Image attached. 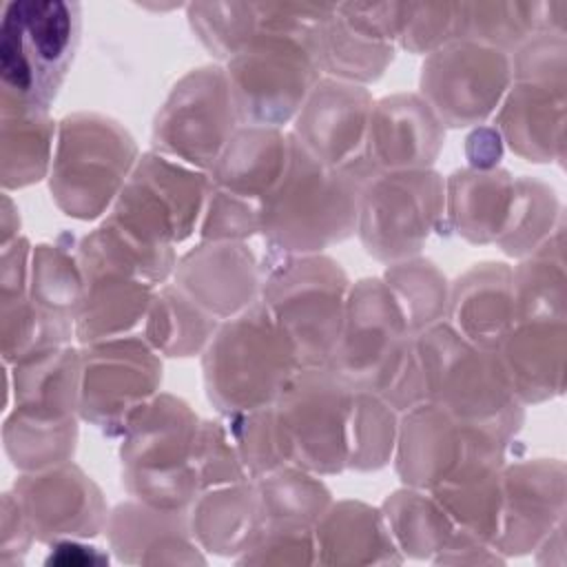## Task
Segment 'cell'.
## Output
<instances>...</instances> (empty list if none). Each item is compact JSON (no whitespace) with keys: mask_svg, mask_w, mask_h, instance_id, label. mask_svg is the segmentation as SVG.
Masks as SVG:
<instances>
[{"mask_svg":"<svg viewBox=\"0 0 567 567\" xmlns=\"http://www.w3.org/2000/svg\"><path fill=\"white\" fill-rule=\"evenodd\" d=\"M372 104L374 100L365 86L321 78L292 120L290 133L315 159L354 173Z\"/></svg>","mask_w":567,"mask_h":567,"instance_id":"obj_19","label":"cell"},{"mask_svg":"<svg viewBox=\"0 0 567 567\" xmlns=\"http://www.w3.org/2000/svg\"><path fill=\"white\" fill-rule=\"evenodd\" d=\"M188 525L202 549L215 554L246 551L261 527L255 483L248 478L199 492L188 507Z\"/></svg>","mask_w":567,"mask_h":567,"instance_id":"obj_33","label":"cell"},{"mask_svg":"<svg viewBox=\"0 0 567 567\" xmlns=\"http://www.w3.org/2000/svg\"><path fill=\"white\" fill-rule=\"evenodd\" d=\"M352 399L354 388L328 365L301 368L272 405L286 463L319 476L343 472Z\"/></svg>","mask_w":567,"mask_h":567,"instance_id":"obj_10","label":"cell"},{"mask_svg":"<svg viewBox=\"0 0 567 567\" xmlns=\"http://www.w3.org/2000/svg\"><path fill=\"white\" fill-rule=\"evenodd\" d=\"M503 153V140L496 128H478L467 137V157L472 168H496Z\"/></svg>","mask_w":567,"mask_h":567,"instance_id":"obj_50","label":"cell"},{"mask_svg":"<svg viewBox=\"0 0 567 567\" xmlns=\"http://www.w3.org/2000/svg\"><path fill=\"white\" fill-rule=\"evenodd\" d=\"M445 142V126L419 93H394L372 104L368 135L354 175L432 168Z\"/></svg>","mask_w":567,"mask_h":567,"instance_id":"obj_18","label":"cell"},{"mask_svg":"<svg viewBox=\"0 0 567 567\" xmlns=\"http://www.w3.org/2000/svg\"><path fill=\"white\" fill-rule=\"evenodd\" d=\"M239 124L275 126L297 117L321 80L308 38L261 29L224 66Z\"/></svg>","mask_w":567,"mask_h":567,"instance_id":"obj_9","label":"cell"},{"mask_svg":"<svg viewBox=\"0 0 567 567\" xmlns=\"http://www.w3.org/2000/svg\"><path fill=\"white\" fill-rule=\"evenodd\" d=\"M558 217V199L547 184L534 177H516L512 215L496 246L509 257H525L563 224H556Z\"/></svg>","mask_w":567,"mask_h":567,"instance_id":"obj_43","label":"cell"},{"mask_svg":"<svg viewBox=\"0 0 567 567\" xmlns=\"http://www.w3.org/2000/svg\"><path fill=\"white\" fill-rule=\"evenodd\" d=\"M193 465L199 492L248 481L226 421H199Z\"/></svg>","mask_w":567,"mask_h":567,"instance_id":"obj_46","label":"cell"},{"mask_svg":"<svg viewBox=\"0 0 567 567\" xmlns=\"http://www.w3.org/2000/svg\"><path fill=\"white\" fill-rule=\"evenodd\" d=\"M328 368L350 388L381 394L399 414L425 401L414 334L381 277L350 286L343 328Z\"/></svg>","mask_w":567,"mask_h":567,"instance_id":"obj_1","label":"cell"},{"mask_svg":"<svg viewBox=\"0 0 567 567\" xmlns=\"http://www.w3.org/2000/svg\"><path fill=\"white\" fill-rule=\"evenodd\" d=\"M31 252L33 248L24 237L13 239L2 248V275H0V303H11L29 297L31 279Z\"/></svg>","mask_w":567,"mask_h":567,"instance_id":"obj_49","label":"cell"},{"mask_svg":"<svg viewBox=\"0 0 567 567\" xmlns=\"http://www.w3.org/2000/svg\"><path fill=\"white\" fill-rule=\"evenodd\" d=\"M208 188V173L148 151L140 155L106 219L153 248L175 250L195 233Z\"/></svg>","mask_w":567,"mask_h":567,"instance_id":"obj_11","label":"cell"},{"mask_svg":"<svg viewBox=\"0 0 567 567\" xmlns=\"http://www.w3.org/2000/svg\"><path fill=\"white\" fill-rule=\"evenodd\" d=\"M381 512L394 545L405 556L432 558L456 532L452 518L425 489H399L385 498Z\"/></svg>","mask_w":567,"mask_h":567,"instance_id":"obj_39","label":"cell"},{"mask_svg":"<svg viewBox=\"0 0 567 567\" xmlns=\"http://www.w3.org/2000/svg\"><path fill=\"white\" fill-rule=\"evenodd\" d=\"M58 126L49 111L0 95L2 188H24L49 175Z\"/></svg>","mask_w":567,"mask_h":567,"instance_id":"obj_32","label":"cell"},{"mask_svg":"<svg viewBox=\"0 0 567 567\" xmlns=\"http://www.w3.org/2000/svg\"><path fill=\"white\" fill-rule=\"evenodd\" d=\"M414 350L425 401L461 421L514 439L523 425V405L512 392L498 352L476 348L445 319L414 334Z\"/></svg>","mask_w":567,"mask_h":567,"instance_id":"obj_5","label":"cell"},{"mask_svg":"<svg viewBox=\"0 0 567 567\" xmlns=\"http://www.w3.org/2000/svg\"><path fill=\"white\" fill-rule=\"evenodd\" d=\"M317 563H396L399 547L392 540L383 512L361 501L332 503L315 525Z\"/></svg>","mask_w":567,"mask_h":567,"instance_id":"obj_30","label":"cell"},{"mask_svg":"<svg viewBox=\"0 0 567 567\" xmlns=\"http://www.w3.org/2000/svg\"><path fill=\"white\" fill-rule=\"evenodd\" d=\"M82 7L13 0L0 20L2 97L49 111L80 42Z\"/></svg>","mask_w":567,"mask_h":567,"instance_id":"obj_7","label":"cell"},{"mask_svg":"<svg viewBox=\"0 0 567 567\" xmlns=\"http://www.w3.org/2000/svg\"><path fill=\"white\" fill-rule=\"evenodd\" d=\"M458 40V2H405L396 44L427 55Z\"/></svg>","mask_w":567,"mask_h":567,"instance_id":"obj_47","label":"cell"},{"mask_svg":"<svg viewBox=\"0 0 567 567\" xmlns=\"http://www.w3.org/2000/svg\"><path fill=\"white\" fill-rule=\"evenodd\" d=\"M381 279L401 306L412 334H419L445 319L450 286L434 261L416 255L388 264Z\"/></svg>","mask_w":567,"mask_h":567,"instance_id":"obj_40","label":"cell"},{"mask_svg":"<svg viewBox=\"0 0 567 567\" xmlns=\"http://www.w3.org/2000/svg\"><path fill=\"white\" fill-rule=\"evenodd\" d=\"M509 84L507 53L472 40H454L425 55L419 95L443 126L463 128L487 120L501 106Z\"/></svg>","mask_w":567,"mask_h":567,"instance_id":"obj_16","label":"cell"},{"mask_svg":"<svg viewBox=\"0 0 567 567\" xmlns=\"http://www.w3.org/2000/svg\"><path fill=\"white\" fill-rule=\"evenodd\" d=\"M565 237L563 224L512 268L516 319H565Z\"/></svg>","mask_w":567,"mask_h":567,"instance_id":"obj_38","label":"cell"},{"mask_svg":"<svg viewBox=\"0 0 567 567\" xmlns=\"http://www.w3.org/2000/svg\"><path fill=\"white\" fill-rule=\"evenodd\" d=\"M328 255H275L261 264L259 299L292 343L301 368H326L339 343L350 292Z\"/></svg>","mask_w":567,"mask_h":567,"instance_id":"obj_4","label":"cell"},{"mask_svg":"<svg viewBox=\"0 0 567 567\" xmlns=\"http://www.w3.org/2000/svg\"><path fill=\"white\" fill-rule=\"evenodd\" d=\"M255 233H259V206L210 186L199 224L202 241H244Z\"/></svg>","mask_w":567,"mask_h":567,"instance_id":"obj_48","label":"cell"},{"mask_svg":"<svg viewBox=\"0 0 567 567\" xmlns=\"http://www.w3.org/2000/svg\"><path fill=\"white\" fill-rule=\"evenodd\" d=\"M173 284L226 321L259 299L261 264L246 241H202L177 259Z\"/></svg>","mask_w":567,"mask_h":567,"instance_id":"obj_21","label":"cell"},{"mask_svg":"<svg viewBox=\"0 0 567 567\" xmlns=\"http://www.w3.org/2000/svg\"><path fill=\"white\" fill-rule=\"evenodd\" d=\"M501 465L470 467L454 478L436 485L430 494L452 518L456 529L467 532L496 547L503 489H501Z\"/></svg>","mask_w":567,"mask_h":567,"instance_id":"obj_36","label":"cell"},{"mask_svg":"<svg viewBox=\"0 0 567 567\" xmlns=\"http://www.w3.org/2000/svg\"><path fill=\"white\" fill-rule=\"evenodd\" d=\"M516 177L503 168H463L445 182V215L470 244H496L514 206Z\"/></svg>","mask_w":567,"mask_h":567,"instance_id":"obj_29","label":"cell"},{"mask_svg":"<svg viewBox=\"0 0 567 567\" xmlns=\"http://www.w3.org/2000/svg\"><path fill=\"white\" fill-rule=\"evenodd\" d=\"M4 452L20 472H40L71 461L78 443V423L40 421L18 412L4 419Z\"/></svg>","mask_w":567,"mask_h":567,"instance_id":"obj_41","label":"cell"},{"mask_svg":"<svg viewBox=\"0 0 567 567\" xmlns=\"http://www.w3.org/2000/svg\"><path fill=\"white\" fill-rule=\"evenodd\" d=\"M496 352L520 405L540 403L563 392L567 352L565 319H516Z\"/></svg>","mask_w":567,"mask_h":567,"instance_id":"obj_24","label":"cell"},{"mask_svg":"<svg viewBox=\"0 0 567 567\" xmlns=\"http://www.w3.org/2000/svg\"><path fill=\"white\" fill-rule=\"evenodd\" d=\"M137 159V146L120 122L100 113L66 115L49 171L53 202L69 217L95 219L115 204Z\"/></svg>","mask_w":567,"mask_h":567,"instance_id":"obj_8","label":"cell"},{"mask_svg":"<svg viewBox=\"0 0 567 567\" xmlns=\"http://www.w3.org/2000/svg\"><path fill=\"white\" fill-rule=\"evenodd\" d=\"M199 419L190 405L159 392L122 432L120 461L126 492L151 507L186 512L199 494L193 452Z\"/></svg>","mask_w":567,"mask_h":567,"instance_id":"obj_6","label":"cell"},{"mask_svg":"<svg viewBox=\"0 0 567 567\" xmlns=\"http://www.w3.org/2000/svg\"><path fill=\"white\" fill-rule=\"evenodd\" d=\"M239 126L224 66L182 75L153 124V151L208 173Z\"/></svg>","mask_w":567,"mask_h":567,"instance_id":"obj_14","label":"cell"},{"mask_svg":"<svg viewBox=\"0 0 567 567\" xmlns=\"http://www.w3.org/2000/svg\"><path fill=\"white\" fill-rule=\"evenodd\" d=\"M399 416L381 394L354 390L348 425V467L372 472L388 465L396 447Z\"/></svg>","mask_w":567,"mask_h":567,"instance_id":"obj_42","label":"cell"},{"mask_svg":"<svg viewBox=\"0 0 567 567\" xmlns=\"http://www.w3.org/2000/svg\"><path fill=\"white\" fill-rule=\"evenodd\" d=\"M111 549L124 563H182L202 560L193 549L188 514L157 509L142 501L120 503L106 520Z\"/></svg>","mask_w":567,"mask_h":567,"instance_id":"obj_28","label":"cell"},{"mask_svg":"<svg viewBox=\"0 0 567 567\" xmlns=\"http://www.w3.org/2000/svg\"><path fill=\"white\" fill-rule=\"evenodd\" d=\"M219 323L182 288L162 284L144 317L142 337L164 357H193L206 350Z\"/></svg>","mask_w":567,"mask_h":567,"instance_id":"obj_35","label":"cell"},{"mask_svg":"<svg viewBox=\"0 0 567 567\" xmlns=\"http://www.w3.org/2000/svg\"><path fill=\"white\" fill-rule=\"evenodd\" d=\"M445 217V179L434 168L379 173L363 182L357 233L374 259L416 257Z\"/></svg>","mask_w":567,"mask_h":567,"instance_id":"obj_12","label":"cell"},{"mask_svg":"<svg viewBox=\"0 0 567 567\" xmlns=\"http://www.w3.org/2000/svg\"><path fill=\"white\" fill-rule=\"evenodd\" d=\"M82 350L42 348L11 365L13 412L40 421H71L80 414Z\"/></svg>","mask_w":567,"mask_h":567,"instance_id":"obj_27","label":"cell"},{"mask_svg":"<svg viewBox=\"0 0 567 567\" xmlns=\"http://www.w3.org/2000/svg\"><path fill=\"white\" fill-rule=\"evenodd\" d=\"M186 16L199 42L224 62L259 33L257 2H190Z\"/></svg>","mask_w":567,"mask_h":567,"instance_id":"obj_44","label":"cell"},{"mask_svg":"<svg viewBox=\"0 0 567 567\" xmlns=\"http://www.w3.org/2000/svg\"><path fill=\"white\" fill-rule=\"evenodd\" d=\"M248 478H259L286 463L272 405L224 416Z\"/></svg>","mask_w":567,"mask_h":567,"instance_id":"obj_45","label":"cell"},{"mask_svg":"<svg viewBox=\"0 0 567 567\" xmlns=\"http://www.w3.org/2000/svg\"><path fill=\"white\" fill-rule=\"evenodd\" d=\"M445 321L476 348L496 352L516 321L512 268L481 261L465 270L450 286Z\"/></svg>","mask_w":567,"mask_h":567,"instance_id":"obj_25","label":"cell"},{"mask_svg":"<svg viewBox=\"0 0 567 567\" xmlns=\"http://www.w3.org/2000/svg\"><path fill=\"white\" fill-rule=\"evenodd\" d=\"M261 525L310 527L319 523L332 505V494L319 478L297 465H281L259 478H252Z\"/></svg>","mask_w":567,"mask_h":567,"instance_id":"obj_37","label":"cell"},{"mask_svg":"<svg viewBox=\"0 0 567 567\" xmlns=\"http://www.w3.org/2000/svg\"><path fill=\"white\" fill-rule=\"evenodd\" d=\"M11 492L40 543L91 538L106 529L111 512L100 487L71 461L40 472H22Z\"/></svg>","mask_w":567,"mask_h":567,"instance_id":"obj_17","label":"cell"},{"mask_svg":"<svg viewBox=\"0 0 567 567\" xmlns=\"http://www.w3.org/2000/svg\"><path fill=\"white\" fill-rule=\"evenodd\" d=\"M162 383V359L137 334L82 346L80 419L115 436Z\"/></svg>","mask_w":567,"mask_h":567,"instance_id":"obj_15","label":"cell"},{"mask_svg":"<svg viewBox=\"0 0 567 567\" xmlns=\"http://www.w3.org/2000/svg\"><path fill=\"white\" fill-rule=\"evenodd\" d=\"M503 509L496 549L523 554L536 549L563 523L565 465L563 461L529 458L501 470Z\"/></svg>","mask_w":567,"mask_h":567,"instance_id":"obj_20","label":"cell"},{"mask_svg":"<svg viewBox=\"0 0 567 567\" xmlns=\"http://www.w3.org/2000/svg\"><path fill=\"white\" fill-rule=\"evenodd\" d=\"M496 131L527 162H560L565 144V78L512 80L496 113Z\"/></svg>","mask_w":567,"mask_h":567,"instance_id":"obj_22","label":"cell"},{"mask_svg":"<svg viewBox=\"0 0 567 567\" xmlns=\"http://www.w3.org/2000/svg\"><path fill=\"white\" fill-rule=\"evenodd\" d=\"M202 354L206 394L221 416L275 405L301 370L292 343L261 299L221 321Z\"/></svg>","mask_w":567,"mask_h":567,"instance_id":"obj_3","label":"cell"},{"mask_svg":"<svg viewBox=\"0 0 567 567\" xmlns=\"http://www.w3.org/2000/svg\"><path fill=\"white\" fill-rule=\"evenodd\" d=\"M84 299V272L78 252L60 244H38L31 252L29 301L60 346L75 337V319Z\"/></svg>","mask_w":567,"mask_h":567,"instance_id":"obj_31","label":"cell"},{"mask_svg":"<svg viewBox=\"0 0 567 567\" xmlns=\"http://www.w3.org/2000/svg\"><path fill=\"white\" fill-rule=\"evenodd\" d=\"M288 159L290 133L239 124L208 171V182L217 190L259 206L284 177Z\"/></svg>","mask_w":567,"mask_h":567,"instance_id":"obj_26","label":"cell"},{"mask_svg":"<svg viewBox=\"0 0 567 567\" xmlns=\"http://www.w3.org/2000/svg\"><path fill=\"white\" fill-rule=\"evenodd\" d=\"M363 182L315 159L290 133L284 177L259 204V233L275 255H315L357 233Z\"/></svg>","mask_w":567,"mask_h":567,"instance_id":"obj_2","label":"cell"},{"mask_svg":"<svg viewBox=\"0 0 567 567\" xmlns=\"http://www.w3.org/2000/svg\"><path fill=\"white\" fill-rule=\"evenodd\" d=\"M84 272V299L75 319V337L82 346L124 337L144 321L157 286L109 264L78 252Z\"/></svg>","mask_w":567,"mask_h":567,"instance_id":"obj_23","label":"cell"},{"mask_svg":"<svg viewBox=\"0 0 567 567\" xmlns=\"http://www.w3.org/2000/svg\"><path fill=\"white\" fill-rule=\"evenodd\" d=\"M507 445L501 432L423 401L401 414L392 458L405 487L430 492L470 467L505 463Z\"/></svg>","mask_w":567,"mask_h":567,"instance_id":"obj_13","label":"cell"},{"mask_svg":"<svg viewBox=\"0 0 567 567\" xmlns=\"http://www.w3.org/2000/svg\"><path fill=\"white\" fill-rule=\"evenodd\" d=\"M308 47L321 78L361 86L379 80L394 60V44L372 40L370 35L350 27L337 13V4L332 7L330 16L312 29L308 35Z\"/></svg>","mask_w":567,"mask_h":567,"instance_id":"obj_34","label":"cell"}]
</instances>
